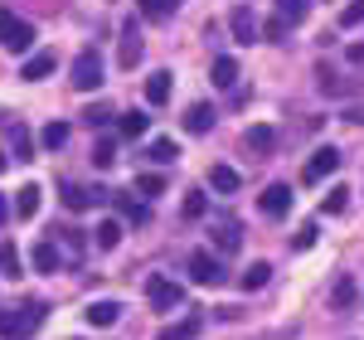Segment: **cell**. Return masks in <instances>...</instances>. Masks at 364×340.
<instances>
[{
	"label": "cell",
	"instance_id": "6da1fadb",
	"mask_svg": "<svg viewBox=\"0 0 364 340\" xmlns=\"http://www.w3.org/2000/svg\"><path fill=\"white\" fill-rule=\"evenodd\" d=\"M39 321H44V307L39 302H29V307H10V312H0V336L5 340H25L39 331Z\"/></svg>",
	"mask_w": 364,
	"mask_h": 340
},
{
	"label": "cell",
	"instance_id": "7a4b0ae2",
	"mask_svg": "<svg viewBox=\"0 0 364 340\" xmlns=\"http://www.w3.org/2000/svg\"><path fill=\"white\" fill-rule=\"evenodd\" d=\"M0 44H5V49H15V54H25L29 44H34V25L20 20L15 10H5V5H0Z\"/></svg>",
	"mask_w": 364,
	"mask_h": 340
},
{
	"label": "cell",
	"instance_id": "3957f363",
	"mask_svg": "<svg viewBox=\"0 0 364 340\" xmlns=\"http://www.w3.org/2000/svg\"><path fill=\"white\" fill-rule=\"evenodd\" d=\"M73 87H78V92H92V87H102V54L83 49V54L73 58Z\"/></svg>",
	"mask_w": 364,
	"mask_h": 340
},
{
	"label": "cell",
	"instance_id": "277c9868",
	"mask_svg": "<svg viewBox=\"0 0 364 340\" xmlns=\"http://www.w3.org/2000/svg\"><path fill=\"white\" fill-rule=\"evenodd\" d=\"M146 297H151V307H156V312H175V307L185 302L180 282H170V277H161V272H156V277L146 282Z\"/></svg>",
	"mask_w": 364,
	"mask_h": 340
},
{
	"label": "cell",
	"instance_id": "5b68a950",
	"mask_svg": "<svg viewBox=\"0 0 364 340\" xmlns=\"http://www.w3.org/2000/svg\"><path fill=\"white\" fill-rule=\"evenodd\" d=\"M190 277H195L199 287H224V262H219V257L214 253H190Z\"/></svg>",
	"mask_w": 364,
	"mask_h": 340
},
{
	"label": "cell",
	"instance_id": "8992f818",
	"mask_svg": "<svg viewBox=\"0 0 364 340\" xmlns=\"http://www.w3.org/2000/svg\"><path fill=\"white\" fill-rule=\"evenodd\" d=\"M117 63H122V68H136V63H141V20H127V25H122V49H117Z\"/></svg>",
	"mask_w": 364,
	"mask_h": 340
},
{
	"label": "cell",
	"instance_id": "52a82bcc",
	"mask_svg": "<svg viewBox=\"0 0 364 340\" xmlns=\"http://www.w3.org/2000/svg\"><path fill=\"white\" fill-rule=\"evenodd\" d=\"M102 199H112V190H92V185H68V190H63V204L78 209V214H83V209H97Z\"/></svg>",
	"mask_w": 364,
	"mask_h": 340
},
{
	"label": "cell",
	"instance_id": "ba28073f",
	"mask_svg": "<svg viewBox=\"0 0 364 340\" xmlns=\"http://www.w3.org/2000/svg\"><path fill=\"white\" fill-rule=\"evenodd\" d=\"M336 166H340V151H336V146H321V151L306 161V180H311V185H321L326 175H336Z\"/></svg>",
	"mask_w": 364,
	"mask_h": 340
},
{
	"label": "cell",
	"instance_id": "9c48e42d",
	"mask_svg": "<svg viewBox=\"0 0 364 340\" xmlns=\"http://www.w3.org/2000/svg\"><path fill=\"white\" fill-rule=\"evenodd\" d=\"M262 214L267 219H287L291 214V185H267L262 190Z\"/></svg>",
	"mask_w": 364,
	"mask_h": 340
},
{
	"label": "cell",
	"instance_id": "30bf717a",
	"mask_svg": "<svg viewBox=\"0 0 364 340\" xmlns=\"http://www.w3.org/2000/svg\"><path fill=\"white\" fill-rule=\"evenodd\" d=\"M228 29H233L238 44H257V15H252L248 5H238V10L228 15Z\"/></svg>",
	"mask_w": 364,
	"mask_h": 340
},
{
	"label": "cell",
	"instance_id": "8fae6325",
	"mask_svg": "<svg viewBox=\"0 0 364 340\" xmlns=\"http://www.w3.org/2000/svg\"><path fill=\"white\" fill-rule=\"evenodd\" d=\"M54 49H39V54H29L25 58V68H20V78H25V83H39V78H49V73H54Z\"/></svg>",
	"mask_w": 364,
	"mask_h": 340
},
{
	"label": "cell",
	"instance_id": "7c38bea8",
	"mask_svg": "<svg viewBox=\"0 0 364 340\" xmlns=\"http://www.w3.org/2000/svg\"><path fill=\"white\" fill-rule=\"evenodd\" d=\"M146 102H151V107H166V102H170V73H166V68L146 78Z\"/></svg>",
	"mask_w": 364,
	"mask_h": 340
},
{
	"label": "cell",
	"instance_id": "4fadbf2b",
	"mask_svg": "<svg viewBox=\"0 0 364 340\" xmlns=\"http://www.w3.org/2000/svg\"><path fill=\"white\" fill-rule=\"evenodd\" d=\"M209 127H214V107H209V102H195V107L185 112V132H195V137H204Z\"/></svg>",
	"mask_w": 364,
	"mask_h": 340
},
{
	"label": "cell",
	"instance_id": "5bb4252c",
	"mask_svg": "<svg viewBox=\"0 0 364 340\" xmlns=\"http://www.w3.org/2000/svg\"><path fill=\"white\" fill-rule=\"evenodd\" d=\"M243 146H248V151H257V156H267V151L277 146V132H272V127H248Z\"/></svg>",
	"mask_w": 364,
	"mask_h": 340
},
{
	"label": "cell",
	"instance_id": "9a60e30c",
	"mask_svg": "<svg viewBox=\"0 0 364 340\" xmlns=\"http://www.w3.org/2000/svg\"><path fill=\"white\" fill-rule=\"evenodd\" d=\"M209 185H214L219 195H233V190H238V170L233 166H209Z\"/></svg>",
	"mask_w": 364,
	"mask_h": 340
},
{
	"label": "cell",
	"instance_id": "2e32d148",
	"mask_svg": "<svg viewBox=\"0 0 364 340\" xmlns=\"http://www.w3.org/2000/svg\"><path fill=\"white\" fill-rule=\"evenodd\" d=\"M112 204L122 209V219H132V224H146V219H151V209H146L141 199H132V195H112Z\"/></svg>",
	"mask_w": 364,
	"mask_h": 340
},
{
	"label": "cell",
	"instance_id": "e0dca14e",
	"mask_svg": "<svg viewBox=\"0 0 364 340\" xmlns=\"http://www.w3.org/2000/svg\"><path fill=\"white\" fill-rule=\"evenodd\" d=\"M214 243H219V253H238V243H243L238 224H233V219H224V224L214 228Z\"/></svg>",
	"mask_w": 364,
	"mask_h": 340
},
{
	"label": "cell",
	"instance_id": "ac0fdd59",
	"mask_svg": "<svg viewBox=\"0 0 364 340\" xmlns=\"http://www.w3.org/2000/svg\"><path fill=\"white\" fill-rule=\"evenodd\" d=\"M39 195H44L39 185H25V190L15 195V214H20V219H34V214H39Z\"/></svg>",
	"mask_w": 364,
	"mask_h": 340
},
{
	"label": "cell",
	"instance_id": "d6986e66",
	"mask_svg": "<svg viewBox=\"0 0 364 340\" xmlns=\"http://www.w3.org/2000/svg\"><path fill=\"white\" fill-rule=\"evenodd\" d=\"M209 73H214V83H219V87H233V83H238V58H214V68H209Z\"/></svg>",
	"mask_w": 364,
	"mask_h": 340
},
{
	"label": "cell",
	"instance_id": "ffe728a7",
	"mask_svg": "<svg viewBox=\"0 0 364 340\" xmlns=\"http://www.w3.org/2000/svg\"><path fill=\"white\" fill-rule=\"evenodd\" d=\"M92 243H97V248H117V243H122V224H117V219H102V224L92 228Z\"/></svg>",
	"mask_w": 364,
	"mask_h": 340
},
{
	"label": "cell",
	"instance_id": "44dd1931",
	"mask_svg": "<svg viewBox=\"0 0 364 340\" xmlns=\"http://www.w3.org/2000/svg\"><path fill=\"white\" fill-rule=\"evenodd\" d=\"M117 316H122L117 302H92V307H87V326H112Z\"/></svg>",
	"mask_w": 364,
	"mask_h": 340
},
{
	"label": "cell",
	"instance_id": "7402d4cb",
	"mask_svg": "<svg viewBox=\"0 0 364 340\" xmlns=\"http://www.w3.org/2000/svg\"><path fill=\"white\" fill-rule=\"evenodd\" d=\"M39 146H44V151H63V146H68V127H63V122H49L44 137H39Z\"/></svg>",
	"mask_w": 364,
	"mask_h": 340
},
{
	"label": "cell",
	"instance_id": "603a6c76",
	"mask_svg": "<svg viewBox=\"0 0 364 340\" xmlns=\"http://www.w3.org/2000/svg\"><path fill=\"white\" fill-rule=\"evenodd\" d=\"M306 10H311V0H277V15L287 20V25H301Z\"/></svg>",
	"mask_w": 364,
	"mask_h": 340
},
{
	"label": "cell",
	"instance_id": "cb8c5ba5",
	"mask_svg": "<svg viewBox=\"0 0 364 340\" xmlns=\"http://www.w3.org/2000/svg\"><path fill=\"white\" fill-rule=\"evenodd\" d=\"M146 122H151V117H141V112H122V122H117V132H122L127 142H136L141 132H146Z\"/></svg>",
	"mask_w": 364,
	"mask_h": 340
},
{
	"label": "cell",
	"instance_id": "d4e9b609",
	"mask_svg": "<svg viewBox=\"0 0 364 340\" xmlns=\"http://www.w3.org/2000/svg\"><path fill=\"white\" fill-rule=\"evenodd\" d=\"M331 302H336V312H350V307H355V277H340L336 292H331Z\"/></svg>",
	"mask_w": 364,
	"mask_h": 340
},
{
	"label": "cell",
	"instance_id": "484cf974",
	"mask_svg": "<svg viewBox=\"0 0 364 340\" xmlns=\"http://www.w3.org/2000/svg\"><path fill=\"white\" fill-rule=\"evenodd\" d=\"M146 156H151L156 166H170V161H175V142H170V137H156V142L146 146Z\"/></svg>",
	"mask_w": 364,
	"mask_h": 340
},
{
	"label": "cell",
	"instance_id": "4316f807",
	"mask_svg": "<svg viewBox=\"0 0 364 340\" xmlns=\"http://www.w3.org/2000/svg\"><path fill=\"white\" fill-rule=\"evenodd\" d=\"M34 267H39V272H58V248L54 243H39V248H34Z\"/></svg>",
	"mask_w": 364,
	"mask_h": 340
},
{
	"label": "cell",
	"instance_id": "83f0119b",
	"mask_svg": "<svg viewBox=\"0 0 364 340\" xmlns=\"http://www.w3.org/2000/svg\"><path fill=\"white\" fill-rule=\"evenodd\" d=\"M267 277H272V267H267V262H252L248 272H243V292H257V287H267Z\"/></svg>",
	"mask_w": 364,
	"mask_h": 340
},
{
	"label": "cell",
	"instance_id": "f1b7e54d",
	"mask_svg": "<svg viewBox=\"0 0 364 340\" xmlns=\"http://www.w3.org/2000/svg\"><path fill=\"white\" fill-rule=\"evenodd\" d=\"M195 331H199V316H190V321H180V326H166L156 340H190Z\"/></svg>",
	"mask_w": 364,
	"mask_h": 340
},
{
	"label": "cell",
	"instance_id": "f546056e",
	"mask_svg": "<svg viewBox=\"0 0 364 340\" xmlns=\"http://www.w3.org/2000/svg\"><path fill=\"white\" fill-rule=\"evenodd\" d=\"M0 272H5V277H25V272H20V253H15V243L0 248Z\"/></svg>",
	"mask_w": 364,
	"mask_h": 340
},
{
	"label": "cell",
	"instance_id": "4dcf8cb0",
	"mask_svg": "<svg viewBox=\"0 0 364 340\" xmlns=\"http://www.w3.org/2000/svg\"><path fill=\"white\" fill-rule=\"evenodd\" d=\"M340 25H345V29L364 25V0H350V5H345V10H340Z\"/></svg>",
	"mask_w": 364,
	"mask_h": 340
},
{
	"label": "cell",
	"instance_id": "1f68e13d",
	"mask_svg": "<svg viewBox=\"0 0 364 340\" xmlns=\"http://www.w3.org/2000/svg\"><path fill=\"white\" fill-rule=\"evenodd\" d=\"M136 190H141V195H161V190H166V180H161L156 170H146V175H136Z\"/></svg>",
	"mask_w": 364,
	"mask_h": 340
},
{
	"label": "cell",
	"instance_id": "d6a6232c",
	"mask_svg": "<svg viewBox=\"0 0 364 340\" xmlns=\"http://www.w3.org/2000/svg\"><path fill=\"white\" fill-rule=\"evenodd\" d=\"M262 34H267V39H272V44H282V39H287V34H291V25H287V20H282V15H272V20H267V25H262Z\"/></svg>",
	"mask_w": 364,
	"mask_h": 340
},
{
	"label": "cell",
	"instance_id": "836d02e7",
	"mask_svg": "<svg viewBox=\"0 0 364 340\" xmlns=\"http://www.w3.org/2000/svg\"><path fill=\"white\" fill-rule=\"evenodd\" d=\"M112 161H117V146H112V142H97V146H92V166H102V170H107Z\"/></svg>",
	"mask_w": 364,
	"mask_h": 340
},
{
	"label": "cell",
	"instance_id": "e575fe53",
	"mask_svg": "<svg viewBox=\"0 0 364 340\" xmlns=\"http://www.w3.org/2000/svg\"><path fill=\"white\" fill-rule=\"evenodd\" d=\"M340 209H345V185H336L331 195L321 199V214H340Z\"/></svg>",
	"mask_w": 364,
	"mask_h": 340
},
{
	"label": "cell",
	"instance_id": "d590c367",
	"mask_svg": "<svg viewBox=\"0 0 364 340\" xmlns=\"http://www.w3.org/2000/svg\"><path fill=\"white\" fill-rule=\"evenodd\" d=\"M204 209H209V199L199 195V190H195V195H185V219H204Z\"/></svg>",
	"mask_w": 364,
	"mask_h": 340
},
{
	"label": "cell",
	"instance_id": "8d00e7d4",
	"mask_svg": "<svg viewBox=\"0 0 364 340\" xmlns=\"http://www.w3.org/2000/svg\"><path fill=\"white\" fill-rule=\"evenodd\" d=\"M58 233H63V243H68V253H73V257L87 248V243H83V228H58Z\"/></svg>",
	"mask_w": 364,
	"mask_h": 340
},
{
	"label": "cell",
	"instance_id": "74e56055",
	"mask_svg": "<svg viewBox=\"0 0 364 340\" xmlns=\"http://www.w3.org/2000/svg\"><path fill=\"white\" fill-rule=\"evenodd\" d=\"M170 5H175V0H141V10H146L151 20H166V15H170Z\"/></svg>",
	"mask_w": 364,
	"mask_h": 340
},
{
	"label": "cell",
	"instance_id": "f35d334b",
	"mask_svg": "<svg viewBox=\"0 0 364 340\" xmlns=\"http://www.w3.org/2000/svg\"><path fill=\"white\" fill-rule=\"evenodd\" d=\"M83 122H87V127H107V122H112V112H107V107H87Z\"/></svg>",
	"mask_w": 364,
	"mask_h": 340
},
{
	"label": "cell",
	"instance_id": "ab89813d",
	"mask_svg": "<svg viewBox=\"0 0 364 340\" xmlns=\"http://www.w3.org/2000/svg\"><path fill=\"white\" fill-rule=\"evenodd\" d=\"M311 243H316V224H301V233L291 238V248H301V253H306Z\"/></svg>",
	"mask_w": 364,
	"mask_h": 340
},
{
	"label": "cell",
	"instance_id": "60d3db41",
	"mask_svg": "<svg viewBox=\"0 0 364 340\" xmlns=\"http://www.w3.org/2000/svg\"><path fill=\"white\" fill-rule=\"evenodd\" d=\"M15 156H20V161H29V156H34V142H29L25 132H20V137H15Z\"/></svg>",
	"mask_w": 364,
	"mask_h": 340
},
{
	"label": "cell",
	"instance_id": "b9f144b4",
	"mask_svg": "<svg viewBox=\"0 0 364 340\" xmlns=\"http://www.w3.org/2000/svg\"><path fill=\"white\" fill-rule=\"evenodd\" d=\"M345 58H350V63H364V44H350V49H345Z\"/></svg>",
	"mask_w": 364,
	"mask_h": 340
},
{
	"label": "cell",
	"instance_id": "7bdbcfd3",
	"mask_svg": "<svg viewBox=\"0 0 364 340\" xmlns=\"http://www.w3.org/2000/svg\"><path fill=\"white\" fill-rule=\"evenodd\" d=\"M5 219H10V204H5V195H0V224H5Z\"/></svg>",
	"mask_w": 364,
	"mask_h": 340
},
{
	"label": "cell",
	"instance_id": "ee69618b",
	"mask_svg": "<svg viewBox=\"0 0 364 340\" xmlns=\"http://www.w3.org/2000/svg\"><path fill=\"white\" fill-rule=\"evenodd\" d=\"M5 166H10V156H0V175H5Z\"/></svg>",
	"mask_w": 364,
	"mask_h": 340
}]
</instances>
